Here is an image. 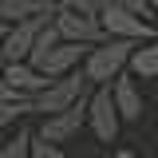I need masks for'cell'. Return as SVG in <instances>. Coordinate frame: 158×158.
Instances as JSON below:
<instances>
[{
  "label": "cell",
  "instance_id": "obj_13",
  "mask_svg": "<svg viewBox=\"0 0 158 158\" xmlns=\"http://www.w3.org/2000/svg\"><path fill=\"white\" fill-rule=\"evenodd\" d=\"M28 111H32V99H12V103H0V127L16 123V118L28 115Z\"/></svg>",
  "mask_w": 158,
  "mask_h": 158
},
{
  "label": "cell",
  "instance_id": "obj_14",
  "mask_svg": "<svg viewBox=\"0 0 158 158\" xmlns=\"http://www.w3.org/2000/svg\"><path fill=\"white\" fill-rule=\"evenodd\" d=\"M28 158H67L59 150V142H44V138L32 135V146H28Z\"/></svg>",
  "mask_w": 158,
  "mask_h": 158
},
{
  "label": "cell",
  "instance_id": "obj_17",
  "mask_svg": "<svg viewBox=\"0 0 158 158\" xmlns=\"http://www.w3.org/2000/svg\"><path fill=\"white\" fill-rule=\"evenodd\" d=\"M59 8H87V0H59Z\"/></svg>",
  "mask_w": 158,
  "mask_h": 158
},
{
  "label": "cell",
  "instance_id": "obj_6",
  "mask_svg": "<svg viewBox=\"0 0 158 158\" xmlns=\"http://www.w3.org/2000/svg\"><path fill=\"white\" fill-rule=\"evenodd\" d=\"M87 123V95L75 99L71 107H63L56 115H44V127H40V138L44 142H71L79 135V127Z\"/></svg>",
  "mask_w": 158,
  "mask_h": 158
},
{
  "label": "cell",
  "instance_id": "obj_12",
  "mask_svg": "<svg viewBox=\"0 0 158 158\" xmlns=\"http://www.w3.org/2000/svg\"><path fill=\"white\" fill-rule=\"evenodd\" d=\"M28 146H32V131H16V138L0 142V158H28Z\"/></svg>",
  "mask_w": 158,
  "mask_h": 158
},
{
  "label": "cell",
  "instance_id": "obj_19",
  "mask_svg": "<svg viewBox=\"0 0 158 158\" xmlns=\"http://www.w3.org/2000/svg\"><path fill=\"white\" fill-rule=\"evenodd\" d=\"M150 4H154V12H158V0H150Z\"/></svg>",
  "mask_w": 158,
  "mask_h": 158
},
{
  "label": "cell",
  "instance_id": "obj_23",
  "mask_svg": "<svg viewBox=\"0 0 158 158\" xmlns=\"http://www.w3.org/2000/svg\"><path fill=\"white\" fill-rule=\"evenodd\" d=\"M154 158H158V154H154Z\"/></svg>",
  "mask_w": 158,
  "mask_h": 158
},
{
  "label": "cell",
  "instance_id": "obj_3",
  "mask_svg": "<svg viewBox=\"0 0 158 158\" xmlns=\"http://www.w3.org/2000/svg\"><path fill=\"white\" fill-rule=\"evenodd\" d=\"M87 127H91V135L99 142H115L118 138V127H123V118L115 111V99H111V87L107 83H99L87 91Z\"/></svg>",
  "mask_w": 158,
  "mask_h": 158
},
{
  "label": "cell",
  "instance_id": "obj_16",
  "mask_svg": "<svg viewBox=\"0 0 158 158\" xmlns=\"http://www.w3.org/2000/svg\"><path fill=\"white\" fill-rule=\"evenodd\" d=\"M12 99H20V95L8 87V83H4V75H0V103H12Z\"/></svg>",
  "mask_w": 158,
  "mask_h": 158
},
{
  "label": "cell",
  "instance_id": "obj_7",
  "mask_svg": "<svg viewBox=\"0 0 158 158\" xmlns=\"http://www.w3.org/2000/svg\"><path fill=\"white\" fill-rule=\"evenodd\" d=\"M87 48L91 44H75V40H59V44H52L44 56L32 63L36 71H44L48 79H59V75H67V71H75L79 63H83V56H87Z\"/></svg>",
  "mask_w": 158,
  "mask_h": 158
},
{
  "label": "cell",
  "instance_id": "obj_4",
  "mask_svg": "<svg viewBox=\"0 0 158 158\" xmlns=\"http://www.w3.org/2000/svg\"><path fill=\"white\" fill-rule=\"evenodd\" d=\"M99 28L107 32V40H135V44H138V40H150L158 32V24L135 16V12L118 8V4H111V8L99 12Z\"/></svg>",
  "mask_w": 158,
  "mask_h": 158
},
{
  "label": "cell",
  "instance_id": "obj_21",
  "mask_svg": "<svg viewBox=\"0 0 158 158\" xmlns=\"http://www.w3.org/2000/svg\"><path fill=\"white\" fill-rule=\"evenodd\" d=\"M0 36H4V32H0Z\"/></svg>",
  "mask_w": 158,
  "mask_h": 158
},
{
  "label": "cell",
  "instance_id": "obj_5",
  "mask_svg": "<svg viewBox=\"0 0 158 158\" xmlns=\"http://www.w3.org/2000/svg\"><path fill=\"white\" fill-rule=\"evenodd\" d=\"M52 24H56L59 40H75V44H103L107 40V32L99 28V16L83 12V8H56Z\"/></svg>",
  "mask_w": 158,
  "mask_h": 158
},
{
  "label": "cell",
  "instance_id": "obj_9",
  "mask_svg": "<svg viewBox=\"0 0 158 158\" xmlns=\"http://www.w3.org/2000/svg\"><path fill=\"white\" fill-rule=\"evenodd\" d=\"M0 75H4V83H8L16 95H36L44 83H52V79L44 75V71H36L28 59H20V63H4V71H0Z\"/></svg>",
  "mask_w": 158,
  "mask_h": 158
},
{
  "label": "cell",
  "instance_id": "obj_2",
  "mask_svg": "<svg viewBox=\"0 0 158 158\" xmlns=\"http://www.w3.org/2000/svg\"><path fill=\"white\" fill-rule=\"evenodd\" d=\"M91 91V83H87V75L83 71H67V75L52 79V83H44L36 91V99H32V111H44V115H56V111H63V107H71L75 99H83Z\"/></svg>",
  "mask_w": 158,
  "mask_h": 158
},
{
  "label": "cell",
  "instance_id": "obj_22",
  "mask_svg": "<svg viewBox=\"0 0 158 158\" xmlns=\"http://www.w3.org/2000/svg\"><path fill=\"white\" fill-rule=\"evenodd\" d=\"M0 24H4V20H0Z\"/></svg>",
  "mask_w": 158,
  "mask_h": 158
},
{
  "label": "cell",
  "instance_id": "obj_8",
  "mask_svg": "<svg viewBox=\"0 0 158 158\" xmlns=\"http://www.w3.org/2000/svg\"><path fill=\"white\" fill-rule=\"evenodd\" d=\"M111 99H115V111L123 123H135V118H142V91H138L135 75H127V71H118L111 83Z\"/></svg>",
  "mask_w": 158,
  "mask_h": 158
},
{
  "label": "cell",
  "instance_id": "obj_1",
  "mask_svg": "<svg viewBox=\"0 0 158 158\" xmlns=\"http://www.w3.org/2000/svg\"><path fill=\"white\" fill-rule=\"evenodd\" d=\"M131 48H135V40H103V44H91V48H87V56H83V63H79V71L87 75L91 87L111 83L118 71H127Z\"/></svg>",
  "mask_w": 158,
  "mask_h": 158
},
{
  "label": "cell",
  "instance_id": "obj_20",
  "mask_svg": "<svg viewBox=\"0 0 158 158\" xmlns=\"http://www.w3.org/2000/svg\"><path fill=\"white\" fill-rule=\"evenodd\" d=\"M154 20H158V12H154Z\"/></svg>",
  "mask_w": 158,
  "mask_h": 158
},
{
  "label": "cell",
  "instance_id": "obj_18",
  "mask_svg": "<svg viewBox=\"0 0 158 158\" xmlns=\"http://www.w3.org/2000/svg\"><path fill=\"white\" fill-rule=\"evenodd\" d=\"M115 158H138V154H135V150H118Z\"/></svg>",
  "mask_w": 158,
  "mask_h": 158
},
{
  "label": "cell",
  "instance_id": "obj_10",
  "mask_svg": "<svg viewBox=\"0 0 158 158\" xmlns=\"http://www.w3.org/2000/svg\"><path fill=\"white\" fill-rule=\"evenodd\" d=\"M127 71L135 79H158V36L138 40L131 48V59H127Z\"/></svg>",
  "mask_w": 158,
  "mask_h": 158
},
{
  "label": "cell",
  "instance_id": "obj_15",
  "mask_svg": "<svg viewBox=\"0 0 158 158\" xmlns=\"http://www.w3.org/2000/svg\"><path fill=\"white\" fill-rule=\"evenodd\" d=\"M118 8H127V12H135V16H142V20H150L154 16V4L150 0H115Z\"/></svg>",
  "mask_w": 158,
  "mask_h": 158
},
{
  "label": "cell",
  "instance_id": "obj_11",
  "mask_svg": "<svg viewBox=\"0 0 158 158\" xmlns=\"http://www.w3.org/2000/svg\"><path fill=\"white\" fill-rule=\"evenodd\" d=\"M48 8H56V0H0V20H28Z\"/></svg>",
  "mask_w": 158,
  "mask_h": 158
}]
</instances>
